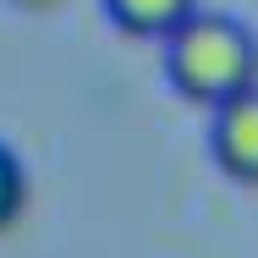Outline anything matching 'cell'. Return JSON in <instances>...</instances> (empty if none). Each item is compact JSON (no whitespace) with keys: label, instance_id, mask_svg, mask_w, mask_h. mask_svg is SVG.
<instances>
[{"label":"cell","instance_id":"cell-4","mask_svg":"<svg viewBox=\"0 0 258 258\" xmlns=\"http://www.w3.org/2000/svg\"><path fill=\"white\" fill-rule=\"evenodd\" d=\"M28 198H33V181H28V165L11 143H0V231H11L22 214H28Z\"/></svg>","mask_w":258,"mask_h":258},{"label":"cell","instance_id":"cell-1","mask_svg":"<svg viewBox=\"0 0 258 258\" xmlns=\"http://www.w3.org/2000/svg\"><path fill=\"white\" fill-rule=\"evenodd\" d=\"M165 44V77L187 104L220 110L225 99L258 88V33L225 11H192Z\"/></svg>","mask_w":258,"mask_h":258},{"label":"cell","instance_id":"cell-2","mask_svg":"<svg viewBox=\"0 0 258 258\" xmlns=\"http://www.w3.org/2000/svg\"><path fill=\"white\" fill-rule=\"evenodd\" d=\"M209 149H214V165L231 181L258 187V88H247V94H236L214 110Z\"/></svg>","mask_w":258,"mask_h":258},{"label":"cell","instance_id":"cell-3","mask_svg":"<svg viewBox=\"0 0 258 258\" xmlns=\"http://www.w3.org/2000/svg\"><path fill=\"white\" fill-rule=\"evenodd\" d=\"M192 11L198 0H104V17L126 39H170Z\"/></svg>","mask_w":258,"mask_h":258},{"label":"cell","instance_id":"cell-5","mask_svg":"<svg viewBox=\"0 0 258 258\" xmlns=\"http://www.w3.org/2000/svg\"><path fill=\"white\" fill-rule=\"evenodd\" d=\"M11 6H22V11H55L60 0H11Z\"/></svg>","mask_w":258,"mask_h":258}]
</instances>
